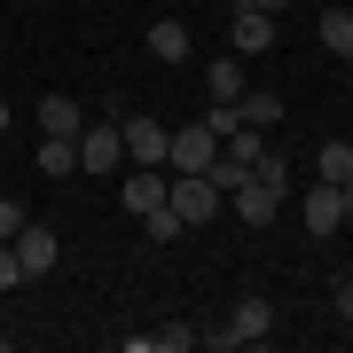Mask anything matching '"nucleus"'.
Returning <instances> with one entry per match:
<instances>
[{
  "mask_svg": "<svg viewBox=\"0 0 353 353\" xmlns=\"http://www.w3.org/2000/svg\"><path fill=\"white\" fill-rule=\"evenodd\" d=\"M267 338H275V306H267V299H236L220 330H204V345H220V353H236V345H267Z\"/></svg>",
  "mask_w": 353,
  "mask_h": 353,
  "instance_id": "1",
  "label": "nucleus"
},
{
  "mask_svg": "<svg viewBox=\"0 0 353 353\" xmlns=\"http://www.w3.org/2000/svg\"><path fill=\"white\" fill-rule=\"evenodd\" d=\"M165 204H173L189 228H204V220H220V212H228V196H220L204 173H173V181H165Z\"/></svg>",
  "mask_w": 353,
  "mask_h": 353,
  "instance_id": "2",
  "label": "nucleus"
},
{
  "mask_svg": "<svg viewBox=\"0 0 353 353\" xmlns=\"http://www.w3.org/2000/svg\"><path fill=\"white\" fill-rule=\"evenodd\" d=\"M118 165H126L118 118H87V126H79V173H118Z\"/></svg>",
  "mask_w": 353,
  "mask_h": 353,
  "instance_id": "3",
  "label": "nucleus"
},
{
  "mask_svg": "<svg viewBox=\"0 0 353 353\" xmlns=\"http://www.w3.org/2000/svg\"><path fill=\"white\" fill-rule=\"evenodd\" d=\"M212 157H220V134L196 118V126H181V134H173V150H165V173H204Z\"/></svg>",
  "mask_w": 353,
  "mask_h": 353,
  "instance_id": "4",
  "label": "nucleus"
},
{
  "mask_svg": "<svg viewBox=\"0 0 353 353\" xmlns=\"http://www.w3.org/2000/svg\"><path fill=\"white\" fill-rule=\"evenodd\" d=\"M299 220H306V236L314 243H330L345 228V204H338V181H314V189H306V204H299Z\"/></svg>",
  "mask_w": 353,
  "mask_h": 353,
  "instance_id": "5",
  "label": "nucleus"
},
{
  "mask_svg": "<svg viewBox=\"0 0 353 353\" xmlns=\"http://www.w3.org/2000/svg\"><path fill=\"white\" fill-rule=\"evenodd\" d=\"M16 259H24V283L48 275V267L63 259V236H55V228H39V220H24V228H16Z\"/></svg>",
  "mask_w": 353,
  "mask_h": 353,
  "instance_id": "6",
  "label": "nucleus"
},
{
  "mask_svg": "<svg viewBox=\"0 0 353 353\" xmlns=\"http://www.w3.org/2000/svg\"><path fill=\"white\" fill-rule=\"evenodd\" d=\"M118 134H126V165H165V150H173V134H165L157 118H141V110H134Z\"/></svg>",
  "mask_w": 353,
  "mask_h": 353,
  "instance_id": "7",
  "label": "nucleus"
},
{
  "mask_svg": "<svg viewBox=\"0 0 353 353\" xmlns=\"http://www.w3.org/2000/svg\"><path fill=\"white\" fill-rule=\"evenodd\" d=\"M283 204H290V196H275L267 181H243V189H228V212H236L243 228H267V220L283 212Z\"/></svg>",
  "mask_w": 353,
  "mask_h": 353,
  "instance_id": "8",
  "label": "nucleus"
},
{
  "mask_svg": "<svg viewBox=\"0 0 353 353\" xmlns=\"http://www.w3.org/2000/svg\"><path fill=\"white\" fill-rule=\"evenodd\" d=\"M267 48H275V16L236 8V24H228V55H267Z\"/></svg>",
  "mask_w": 353,
  "mask_h": 353,
  "instance_id": "9",
  "label": "nucleus"
},
{
  "mask_svg": "<svg viewBox=\"0 0 353 353\" xmlns=\"http://www.w3.org/2000/svg\"><path fill=\"white\" fill-rule=\"evenodd\" d=\"M236 110H243V126H259V134H275V126H283V94H275V87H243V94H236Z\"/></svg>",
  "mask_w": 353,
  "mask_h": 353,
  "instance_id": "10",
  "label": "nucleus"
},
{
  "mask_svg": "<svg viewBox=\"0 0 353 353\" xmlns=\"http://www.w3.org/2000/svg\"><path fill=\"white\" fill-rule=\"evenodd\" d=\"M150 55L157 63H189V24H181V16H157L150 24Z\"/></svg>",
  "mask_w": 353,
  "mask_h": 353,
  "instance_id": "11",
  "label": "nucleus"
},
{
  "mask_svg": "<svg viewBox=\"0 0 353 353\" xmlns=\"http://www.w3.org/2000/svg\"><path fill=\"white\" fill-rule=\"evenodd\" d=\"M39 173H48V181H71L79 173V134H48V141H39Z\"/></svg>",
  "mask_w": 353,
  "mask_h": 353,
  "instance_id": "12",
  "label": "nucleus"
},
{
  "mask_svg": "<svg viewBox=\"0 0 353 353\" xmlns=\"http://www.w3.org/2000/svg\"><path fill=\"white\" fill-rule=\"evenodd\" d=\"M314 32H322V48L338 55V63H353V8H322Z\"/></svg>",
  "mask_w": 353,
  "mask_h": 353,
  "instance_id": "13",
  "label": "nucleus"
},
{
  "mask_svg": "<svg viewBox=\"0 0 353 353\" xmlns=\"http://www.w3.org/2000/svg\"><path fill=\"white\" fill-rule=\"evenodd\" d=\"M79 126H87V110L71 94H39V134H79Z\"/></svg>",
  "mask_w": 353,
  "mask_h": 353,
  "instance_id": "14",
  "label": "nucleus"
},
{
  "mask_svg": "<svg viewBox=\"0 0 353 353\" xmlns=\"http://www.w3.org/2000/svg\"><path fill=\"white\" fill-rule=\"evenodd\" d=\"M204 94H212V102H236V94H243V55H220V63H204Z\"/></svg>",
  "mask_w": 353,
  "mask_h": 353,
  "instance_id": "15",
  "label": "nucleus"
},
{
  "mask_svg": "<svg viewBox=\"0 0 353 353\" xmlns=\"http://www.w3.org/2000/svg\"><path fill=\"white\" fill-rule=\"evenodd\" d=\"M141 236H150V243H181V236H189V220H181L173 204H150V212H141Z\"/></svg>",
  "mask_w": 353,
  "mask_h": 353,
  "instance_id": "16",
  "label": "nucleus"
},
{
  "mask_svg": "<svg viewBox=\"0 0 353 353\" xmlns=\"http://www.w3.org/2000/svg\"><path fill=\"white\" fill-rule=\"evenodd\" d=\"M252 181H267V189H275V196H290V157L275 150V141H267V150H259V165H252Z\"/></svg>",
  "mask_w": 353,
  "mask_h": 353,
  "instance_id": "17",
  "label": "nucleus"
},
{
  "mask_svg": "<svg viewBox=\"0 0 353 353\" xmlns=\"http://www.w3.org/2000/svg\"><path fill=\"white\" fill-rule=\"evenodd\" d=\"M353 173V141H322V157H314V181H345Z\"/></svg>",
  "mask_w": 353,
  "mask_h": 353,
  "instance_id": "18",
  "label": "nucleus"
},
{
  "mask_svg": "<svg viewBox=\"0 0 353 353\" xmlns=\"http://www.w3.org/2000/svg\"><path fill=\"white\" fill-rule=\"evenodd\" d=\"M196 345V330L189 322H165V330H150V353H189Z\"/></svg>",
  "mask_w": 353,
  "mask_h": 353,
  "instance_id": "19",
  "label": "nucleus"
},
{
  "mask_svg": "<svg viewBox=\"0 0 353 353\" xmlns=\"http://www.w3.org/2000/svg\"><path fill=\"white\" fill-rule=\"evenodd\" d=\"M204 126L228 141V134H243V110H236V102H204Z\"/></svg>",
  "mask_w": 353,
  "mask_h": 353,
  "instance_id": "20",
  "label": "nucleus"
},
{
  "mask_svg": "<svg viewBox=\"0 0 353 353\" xmlns=\"http://www.w3.org/2000/svg\"><path fill=\"white\" fill-rule=\"evenodd\" d=\"M16 228H24V204H16L8 189H0V243H16Z\"/></svg>",
  "mask_w": 353,
  "mask_h": 353,
  "instance_id": "21",
  "label": "nucleus"
},
{
  "mask_svg": "<svg viewBox=\"0 0 353 353\" xmlns=\"http://www.w3.org/2000/svg\"><path fill=\"white\" fill-rule=\"evenodd\" d=\"M24 283V259H16V243H0V290H16Z\"/></svg>",
  "mask_w": 353,
  "mask_h": 353,
  "instance_id": "22",
  "label": "nucleus"
},
{
  "mask_svg": "<svg viewBox=\"0 0 353 353\" xmlns=\"http://www.w3.org/2000/svg\"><path fill=\"white\" fill-rule=\"evenodd\" d=\"M330 306H338V322H353V275H338V283H330Z\"/></svg>",
  "mask_w": 353,
  "mask_h": 353,
  "instance_id": "23",
  "label": "nucleus"
},
{
  "mask_svg": "<svg viewBox=\"0 0 353 353\" xmlns=\"http://www.w3.org/2000/svg\"><path fill=\"white\" fill-rule=\"evenodd\" d=\"M236 8H259V16H283L290 0H236Z\"/></svg>",
  "mask_w": 353,
  "mask_h": 353,
  "instance_id": "24",
  "label": "nucleus"
},
{
  "mask_svg": "<svg viewBox=\"0 0 353 353\" xmlns=\"http://www.w3.org/2000/svg\"><path fill=\"white\" fill-rule=\"evenodd\" d=\"M338 204H345V220H353V173H345V181H338Z\"/></svg>",
  "mask_w": 353,
  "mask_h": 353,
  "instance_id": "25",
  "label": "nucleus"
},
{
  "mask_svg": "<svg viewBox=\"0 0 353 353\" xmlns=\"http://www.w3.org/2000/svg\"><path fill=\"white\" fill-rule=\"evenodd\" d=\"M0 134H8V102H0Z\"/></svg>",
  "mask_w": 353,
  "mask_h": 353,
  "instance_id": "26",
  "label": "nucleus"
},
{
  "mask_svg": "<svg viewBox=\"0 0 353 353\" xmlns=\"http://www.w3.org/2000/svg\"><path fill=\"white\" fill-rule=\"evenodd\" d=\"M345 345H353V322H345Z\"/></svg>",
  "mask_w": 353,
  "mask_h": 353,
  "instance_id": "27",
  "label": "nucleus"
}]
</instances>
